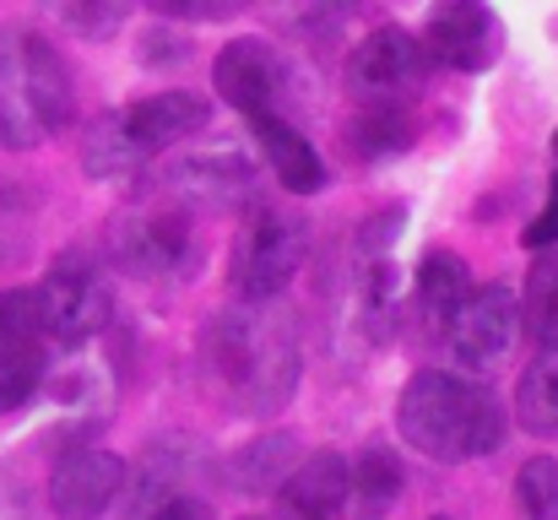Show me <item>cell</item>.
Here are the masks:
<instances>
[{
    "label": "cell",
    "instance_id": "cell-16",
    "mask_svg": "<svg viewBox=\"0 0 558 520\" xmlns=\"http://www.w3.org/2000/svg\"><path fill=\"white\" fill-rule=\"evenodd\" d=\"M250 136H255L266 169L282 179V190H293V195H320L326 190V179H331L326 158L310 147V136L299 125H288L282 114H255L250 120Z\"/></svg>",
    "mask_w": 558,
    "mask_h": 520
},
{
    "label": "cell",
    "instance_id": "cell-7",
    "mask_svg": "<svg viewBox=\"0 0 558 520\" xmlns=\"http://www.w3.org/2000/svg\"><path fill=\"white\" fill-rule=\"evenodd\" d=\"M445 352L466 368V374H488L510 358V347L521 337V299L505 288V282H488V288H472L466 304L450 315V326L439 331Z\"/></svg>",
    "mask_w": 558,
    "mask_h": 520
},
{
    "label": "cell",
    "instance_id": "cell-28",
    "mask_svg": "<svg viewBox=\"0 0 558 520\" xmlns=\"http://www.w3.org/2000/svg\"><path fill=\"white\" fill-rule=\"evenodd\" d=\"M554 153H558V136H554Z\"/></svg>",
    "mask_w": 558,
    "mask_h": 520
},
{
    "label": "cell",
    "instance_id": "cell-22",
    "mask_svg": "<svg viewBox=\"0 0 558 520\" xmlns=\"http://www.w3.org/2000/svg\"><path fill=\"white\" fill-rule=\"evenodd\" d=\"M33 5L71 38H114L136 0H33Z\"/></svg>",
    "mask_w": 558,
    "mask_h": 520
},
{
    "label": "cell",
    "instance_id": "cell-20",
    "mask_svg": "<svg viewBox=\"0 0 558 520\" xmlns=\"http://www.w3.org/2000/svg\"><path fill=\"white\" fill-rule=\"evenodd\" d=\"M293 467H299V445H293V434H260L255 445H244L239 456H233V488H250V494H271V488H282L288 477H293Z\"/></svg>",
    "mask_w": 558,
    "mask_h": 520
},
{
    "label": "cell",
    "instance_id": "cell-13",
    "mask_svg": "<svg viewBox=\"0 0 558 520\" xmlns=\"http://www.w3.org/2000/svg\"><path fill=\"white\" fill-rule=\"evenodd\" d=\"M158 190L185 201L190 211H233L250 201V164L233 147H206V153L180 158L174 169H163Z\"/></svg>",
    "mask_w": 558,
    "mask_h": 520
},
{
    "label": "cell",
    "instance_id": "cell-24",
    "mask_svg": "<svg viewBox=\"0 0 558 520\" xmlns=\"http://www.w3.org/2000/svg\"><path fill=\"white\" fill-rule=\"evenodd\" d=\"M515 510L521 520H558V461L554 456H537L521 467L515 477Z\"/></svg>",
    "mask_w": 558,
    "mask_h": 520
},
{
    "label": "cell",
    "instance_id": "cell-8",
    "mask_svg": "<svg viewBox=\"0 0 558 520\" xmlns=\"http://www.w3.org/2000/svg\"><path fill=\"white\" fill-rule=\"evenodd\" d=\"M428 49L407 27H379L348 55V87L359 104H407L428 76Z\"/></svg>",
    "mask_w": 558,
    "mask_h": 520
},
{
    "label": "cell",
    "instance_id": "cell-10",
    "mask_svg": "<svg viewBox=\"0 0 558 520\" xmlns=\"http://www.w3.org/2000/svg\"><path fill=\"white\" fill-rule=\"evenodd\" d=\"M44 374H49V337L33 288H11L0 293V412L27 407Z\"/></svg>",
    "mask_w": 558,
    "mask_h": 520
},
{
    "label": "cell",
    "instance_id": "cell-29",
    "mask_svg": "<svg viewBox=\"0 0 558 520\" xmlns=\"http://www.w3.org/2000/svg\"><path fill=\"white\" fill-rule=\"evenodd\" d=\"M434 520H445V516H434Z\"/></svg>",
    "mask_w": 558,
    "mask_h": 520
},
{
    "label": "cell",
    "instance_id": "cell-17",
    "mask_svg": "<svg viewBox=\"0 0 558 520\" xmlns=\"http://www.w3.org/2000/svg\"><path fill=\"white\" fill-rule=\"evenodd\" d=\"M466 293H472L466 261L450 255V250H428L423 266H417V277H412V315H417V326L439 337L450 326V315L466 304Z\"/></svg>",
    "mask_w": 558,
    "mask_h": 520
},
{
    "label": "cell",
    "instance_id": "cell-4",
    "mask_svg": "<svg viewBox=\"0 0 558 520\" xmlns=\"http://www.w3.org/2000/svg\"><path fill=\"white\" fill-rule=\"evenodd\" d=\"M109 255L136 282H190L201 266V211L153 184L142 201L114 211Z\"/></svg>",
    "mask_w": 558,
    "mask_h": 520
},
{
    "label": "cell",
    "instance_id": "cell-18",
    "mask_svg": "<svg viewBox=\"0 0 558 520\" xmlns=\"http://www.w3.org/2000/svg\"><path fill=\"white\" fill-rule=\"evenodd\" d=\"M515 423L532 439H558V347H543L515 379Z\"/></svg>",
    "mask_w": 558,
    "mask_h": 520
},
{
    "label": "cell",
    "instance_id": "cell-11",
    "mask_svg": "<svg viewBox=\"0 0 558 520\" xmlns=\"http://www.w3.org/2000/svg\"><path fill=\"white\" fill-rule=\"evenodd\" d=\"M211 87H217L222 104L239 109L244 120L277 114V104L288 98V60H282L277 44H266V38H233V44H222L217 60H211Z\"/></svg>",
    "mask_w": 558,
    "mask_h": 520
},
{
    "label": "cell",
    "instance_id": "cell-15",
    "mask_svg": "<svg viewBox=\"0 0 558 520\" xmlns=\"http://www.w3.org/2000/svg\"><path fill=\"white\" fill-rule=\"evenodd\" d=\"M282 499L299 520H353V461L342 450H315L282 483Z\"/></svg>",
    "mask_w": 558,
    "mask_h": 520
},
{
    "label": "cell",
    "instance_id": "cell-6",
    "mask_svg": "<svg viewBox=\"0 0 558 520\" xmlns=\"http://www.w3.org/2000/svg\"><path fill=\"white\" fill-rule=\"evenodd\" d=\"M33 304H38V321H44L49 347H87L114 321L109 282H104L98 266L82 261V255H60V261L44 271V282L33 288Z\"/></svg>",
    "mask_w": 558,
    "mask_h": 520
},
{
    "label": "cell",
    "instance_id": "cell-2",
    "mask_svg": "<svg viewBox=\"0 0 558 520\" xmlns=\"http://www.w3.org/2000/svg\"><path fill=\"white\" fill-rule=\"evenodd\" d=\"M206 368L233 412L271 418L299 390V342L266 315V304H233L206 337Z\"/></svg>",
    "mask_w": 558,
    "mask_h": 520
},
{
    "label": "cell",
    "instance_id": "cell-27",
    "mask_svg": "<svg viewBox=\"0 0 558 520\" xmlns=\"http://www.w3.org/2000/svg\"><path fill=\"white\" fill-rule=\"evenodd\" d=\"M147 520H211V510H206L201 499H185V494H180V499H163Z\"/></svg>",
    "mask_w": 558,
    "mask_h": 520
},
{
    "label": "cell",
    "instance_id": "cell-1",
    "mask_svg": "<svg viewBox=\"0 0 558 520\" xmlns=\"http://www.w3.org/2000/svg\"><path fill=\"white\" fill-rule=\"evenodd\" d=\"M396 434L445 467L477 461L488 450H499L505 439V407L499 396L456 368H423L407 379L401 401H396Z\"/></svg>",
    "mask_w": 558,
    "mask_h": 520
},
{
    "label": "cell",
    "instance_id": "cell-30",
    "mask_svg": "<svg viewBox=\"0 0 558 520\" xmlns=\"http://www.w3.org/2000/svg\"><path fill=\"white\" fill-rule=\"evenodd\" d=\"M250 520H255V516H250Z\"/></svg>",
    "mask_w": 558,
    "mask_h": 520
},
{
    "label": "cell",
    "instance_id": "cell-25",
    "mask_svg": "<svg viewBox=\"0 0 558 520\" xmlns=\"http://www.w3.org/2000/svg\"><path fill=\"white\" fill-rule=\"evenodd\" d=\"M158 16H174V22H228L239 16L250 0H147Z\"/></svg>",
    "mask_w": 558,
    "mask_h": 520
},
{
    "label": "cell",
    "instance_id": "cell-5",
    "mask_svg": "<svg viewBox=\"0 0 558 520\" xmlns=\"http://www.w3.org/2000/svg\"><path fill=\"white\" fill-rule=\"evenodd\" d=\"M310 255V228L304 217H288V211H271L260 206L255 217H244L239 239H233V255H228V288L239 304H271L304 266Z\"/></svg>",
    "mask_w": 558,
    "mask_h": 520
},
{
    "label": "cell",
    "instance_id": "cell-19",
    "mask_svg": "<svg viewBox=\"0 0 558 520\" xmlns=\"http://www.w3.org/2000/svg\"><path fill=\"white\" fill-rule=\"evenodd\" d=\"M412 147V114L401 104H364L348 125V153L359 164H379Z\"/></svg>",
    "mask_w": 558,
    "mask_h": 520
},
{
    "label": "cell",
    "instance_id": "cell-23",
    "mask_svg": "<svg viewBox=\"0 0 558 520\" xmlns=\"http://www.w3.org/2000/svg\"><path fill=\"white\" fill-rule=\"evenodd\" d=\"M526 326L543 347H558V250H537L526 271Z\"/></svg>",
    "mask_w": 558,
    "mask_h": 520
},
{
    "label": "cell",
    "instance_id": "cell-26",
    "mask_svg": "<svg viewBox=\"0 0 558 520\" xmlns=\"http://www.w3.org/2000/svg\"><path fill=\"white\" fill-rule=\"evenodd\" d=\"M526 250H558V173H554V190H548V206L526 222Z\"/></svg>",
    "mask_w": 558,
    "mask_h": 520
},
{
    "label": "cell",
    "instance_id": "cell-12",
    "mask_svg": "<svg viewBox=\"0 0 558 520\" xmlns=\"http://www.w3.org/2000/svg\"><path fill=\"white\" fill-rule=\"evenodd\" d=\"M120 494H125V461L104 445H76L49 472L54 520H98Z\"/></svg>",
    "mask_w": 558,
    "mask_h": 520
},
{
    "label": "cell",
    "instance_id": "cell-9",
    "mask_svg": "<svg viewBox=\"0 0 558 520\" xmlns=\"http://www.w3.org/2000/svg\"><path fill=\"white\" fill-rule=\"evenodd\" d=\"M423 49L445 71H488L505 49V22L488 0H434L423 16Z\"/></svg>",
    "mask_w": 558,
    "mask_h": 520
},
{
    "label": "cell",
    "instance_id": "cell-21",
    "mask_svg": "<svg viewBox=\"0 0 558 520\" xmlns=\"http://www.w3.org/2000/svg\"><path fill=\"white\" fill-rule=\"evenodd\" d=\"M401 499V461L385 445H364L353 456V520H379Z\"/></svg>",
    "mask_w": 558,
    "mask_h": 520
},
{
    "label": "cell",
    "instance_id": "cell-14",
    "mask_svg": "<svg viewBox=\"0 0 558 520\" xmlns=\"http://www.w3.org/2000/svg\"><path fill=\"white\" fill-rule=\"evenodd\" d=\"M114 125L125 131V142L136 147L142 164H153L163 147H180L185 136L211 125V104L195 93H153L131 109H114Z\"/></svg>",
    "mask_w": 558,
    "mask_h": 520
},
{
    "label": "cell",
    "instance_id": "cell-3",
    "mask_svg": "<svg viewBox=\"0 0 558 520\" xmlns=\"http://www.w3.org/2000/svg\"><path fill=\"white\" fill-rule=\"evenodd\" d=\"M76 114L65 55L33 27H0V147L33 153Z\"/></svg>",
    "mask_w": 558,
    "mask_h": 520
}]
</instances>
